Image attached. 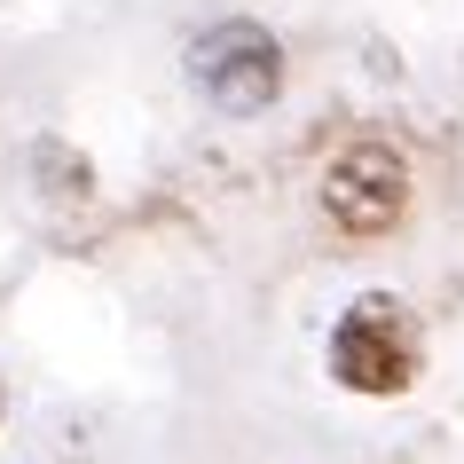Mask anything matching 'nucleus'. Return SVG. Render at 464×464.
Returning a JSON list of instances; mask_svg holds the SVG:
<instances>
[{
    "instance_id": "nucleus-1",
    "label": "nucleus",
    "mask_w": 464,
    "mask_h": 464,
    "mask_svg": "<svg viewBox=\"0 0 464 464\" xmlns=\"http://www.w3.org/2000/svg\"><path fill=\"white\" fill-rule=\"evenodd\" d=\"M417 362H425V339H417V315L393 292H362L331 323V378L362 401H393V393L417 386Z\"/></svg>"
},
{
    "instance_id": "nucleus-2",
    "label": "nucleus",
    "mask_w": 464,
    "mask_h": 464,
    "mask_svg": "<svg viewBox=\"0 0 464 464\" xmlns=\"http://www.w3.org/2000/svg\"><path fill=\"white\" fill-rule=\"evenodd\" d=\"M323 213L339 237H386L410 213V150L386 134H354V142L323 166Z\"/></svg>"
},
{
    "instance_id": "nucleus-3",
    "label": "nucleus",
    "mask_w": 464,
    "mask_h": 464,
    "mask_svg": "<svg viewBox=\"0 0 464 464\" xmlns=\"http://www.w3.org/2000/svg\"><path fill=\"white\" fill-rule=\"evenodd\" d=\"M189 79H197V95L213 102V111L252 119V111H268L284 95V48H276V32L237 16V24H213L189 48Z\"/></svg>"
},
{
    "instance_id": "nucleus-4",
    "label": "nucleus",
    "mask_w": 464,
    "mask_h": 464,
    "mask_svg": "<svg viewBox=\"0 0 464 464\" xmlns=\"http://www.w3.org/2000/svg\"><path fill=\"white\" fill-rule=\"evenodd\" d=\"M0 410H8V393H0Z\"/></svg>"
}]
</instances>
